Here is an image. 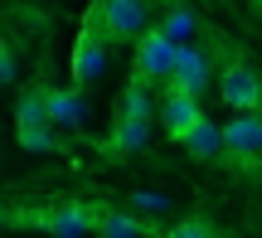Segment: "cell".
Here are the masks:
<instances>
[{
	"mask_svg": "<svg viewBox=\"0 0 262 238\" xmlns=\"http://www.w3.org/2000/svg\"><path fill=\"white\" fill-rule=\"evenodd\" d=\"M83 88H54V93H49V122L54 126H83Z\"/></svg>",
	"mask_w": 262,
	"mask_h": 238,
	"instance_id": "8fae6325",
	"label": "cell"
},
{
	"mask_svg": "<svg viewBox=\"0 0 262 238\" xmlns=\"http://www.w3.org/2000/svg\"><path fill=\"white\" fill-rule=\"evenodd\" d=\"M175 54H180V44L165 29H141V39H136V78L141 83H170Z\"/></svg>",
	"mask_w": 262,
	"mask_h": 238,
	"instance_id": "3957f363",
	"label": "cell"
},
{
	"mask_svg": "<svg viewBox=\"0 0 262 238\" xmlns=\"http://www.w3.org/2000/svg\"><path fill=\"white\" fill-rule=\"evenodd\" d=\"M19 219H34V229H44L54 238H83V233L97 229V209L93 204H54V209L19 214Z\"/></svg>",
	"mask_w": 262,
	"mask_h": 238,
	"instance_id": "277c9868",
	"label": "cell"
},
{
	"mask_svg": "<svg viewBox=\"0 0 262 238\" xmlns=\"http://www.w3.org/2000/svg\"><path fill=\"white\" fill-rule=\"evenodd\" d=\"M19 146L25 151H54L58 146V126L44 122V126H19Z\"/></svg>",
	"mask_w": 262,
	"mask_h": 238,
	"instance_id": "2e32d148",
	"label": "cell"
},
{
	"mask_svg": "<svg viewBox=\"0 0 262 238\" xmlns=\"http://www.w3.org/2000/svg\"><path fill=\"white\" fill-rule=\"evenodd\" d=\"M180 146H185L194 161H224V126L209 122V117H199V122L180 136Z\"/></svg>",
	"mask_w": 262,
	"mask_h": 238,
	"instance_id": "9c48e42d",
	"label": "cell"
},
{
	"mask_svg": "<svg viewBox=\"0 0 262 238\" xmlns=\"http://www.w3.org/2000/svg\"><path fill=\"white\" fill-rule=\"evenodd\" d=\"M10 78H15V49L0 44V83H10Z\"/></svg>",
	"mask_w": 262,
	"mask_h": 238,
	"instance_id": "ac0fdd59",
	"label": "cell"
},
{
	"mask_svg": "<svg viewBox=\"0 0 262 238\" xmlns=\"http://www.w3.org/2000/svg\"><path fill=\"white\" fill-rule=\"evenodd\" d=\"M5 224H10V214H5V209H0V229H5Z\"/></svg>",
	"mask_w": 262,
	"mask_h": 238,
	"instance_id": "ffe728a7",
	"label": "cell"
},
{
	"mask_svg": "<svg viewBox=\"0 0 262 238\" xmlns=\"http://www.w3.org/2000/svg\"><path fill=\"white\" fill-rule=\"evenodd\" d=\"M97 238H146L150 233V224H141L136 214H126V209H97Z\"/></svg>",
	"mask_w": 262,
	"mask_h": 238,
	"instance_id": "7c38bea8",
	"label": "cell"
},
{
	"mask_svg": "<svg viewBox=\"0 0 262 238\" xmlns=\"http://www.w3.org/2000/svg\"><path fill=\"white\" fill-rule=\"evenodd\" d=\"M219 97H224L233 112H253V107H262V78H257V68L228 63L224 78H219Z\"/></svg>",
	"mask_w": 262,
	"mask_h": 238,
	"instance_id": "5b68a950",
	"label": "cell"
},
{
	"mask_svg": "<svg viewBox=\"0 0 262 238\" xmlns=\"http://www.w3.org/2000/svg\"><path fill=\"white\" fill-rule=\"evenodd\" d=\"M136 204H141V209H165V200H160V194H136Z\"/></svg>",
	"mask_w": 262,
	"mask_h": 238,
	"instance_id": "d6986e66",
	"label": "cell"
},
{
	"mask_svg": "<svg viewBox=\"0 0 262 238\" xmlns=\"http://www.w3.org/2000/svg\"><path fill=\"white\" fill-rule=\"evenodd\" d=\"M160 238H214V229H209V219H180V224H170Z\"/></svg>",
	"mask_w": 262,
	"mask_h": 238,
	"instance_id": "e0dca14e",
	"label": "cell"
},
{
	"mask_svg": "<svg viewBox=\"0 0 262 238\" xmlns=\"http://www.w3.org/2000/svg\"><path fill=\"white\" fill-rule=\"evenodd\" d=\"M199 117H204V107H199L194 93H175V88H165V97H160V126H165L175 141L199 122Z\"/></svg>",
	"mask_w": 262,
	"mask_h": 238,
	"instance_id": "ba28073f",
	"label": "cell"
},
{
	"mask_svg": "<svg viewBox=\"0 0 262 238\" xmlns=\"http://www.w3.org/2000/svg\"><path fill=\"white\" fill-rule=\"evenodd\" d=\"M224 161L238 170H253L262 165V112H233L224 122Z\"/></svg>",
	"mask_w": 262,
	"mask_h": 238,
	"instance_id": "7a4b0ae2",
	"label": "cell"
},
{
	"mask_svg": "<svg viewBox=\"0 0 262 238\" xmlns=\"http://www.w3.org/2000/svg\"><path fill=\"white\" fill-rule=\"evenodd\" d=\"M156 107L160 102H150V83H141V78H131L122 88V97H117V117H141V122H150Z\"/></svg>",
	"mask_w": 262,
	"mask_h": 238,
	"instance_id": "5bb4252c",
	"label": "cell"
},
{
	"mask_svg": "<svg viewBox=\"0 0 262 238\" xmlns=\"http://www.w3.org/2000/svg\"><path fill=\"white\" fill-rule=\"evenodd\" d=\"M209 78H214V63H209V54L204 49H189V44H180V54H175V68H170V88L175 93H204L209 88Z\"/></svg>",
	"mask_w": 262,
	"mask_h": 238,
	"instance_id": "8992f818",
	"label": "cell"
},
{
	"mask_svg": "<svg viewBox=\"0 0 262 238\" xmlns=\"http://www.w3.org/2000/svg\"><path fill=\"white\" fill-rule=\"evenodd\" d=\"M102 73H107V39L93 34V29H83L78 44H73V83L88 88V83H97Z\"/></svg>",
	"mask_w": 262,
	"mask_h": 238,
	"instance_id": "52a82bcc",
	"label": "cell"
},
{
	"mask_svg": "<svg viewBox=\"0 0 262 238\" xmlns=\"http://www.w3.org/2000/svg\"><path fill=\"white\" fill-rule=\"evenodd\" d=\"M160 29H165V34L175 39V44H185V39H189V34L199 29V15H194L189 5H175V10H170L165 19H160Z\"/></svg>",
	"mask_w": 262,
	"mask_h": 238,
	"instance_id": "9a60e30c",
	"label": "cell"
},
{
	"mask_svg": "<svg viewBox=\"0 0 262 238\" xmlns=\"http://www.w3.org/2000/svg\"><path fill=\"white\" fill-rule=\"evenodd\" d=\"M49 93H54L49 83L25 88V97L15 102V126H44L49 122Z\"/></svg>",
	"mask_w": 262,
	"mask_h": 238,
	"instance_id": "4fadbf2b",
	"label": "cell"
},
{
	"mask_svg": "<svg viewBox=\"0 0 262 238\" xmlns=\"http://www.w3.org/2000/svg\"><path fill=\"white\" fill-rule=\"evenodd\" d=\"M146 141H150V122H141V117H112L107 146H112L117 156H136V151H146Z\"/></svg>",
	"mask_w": 262,
	"mask_h": 238,
	"instance_id": "30bf717a",
	"label": "cell"
},
{
	"mask_svg": "<svg viewBox=\"0 0 262 238\" xmlns=\"http://www.w3.org/2000/svg\"><path fill=\"white\" fill-rule=\"evenodd\" d=\"M83 29L102 34L107 44H117V39H141V29H146V0H97V5L88 10Z\"/></svg>",
	"mask_w": 262,
	"mask_h": 238,
	"instance_id": "6da1fadb",
	"label": "cell"
}]
</instances>
